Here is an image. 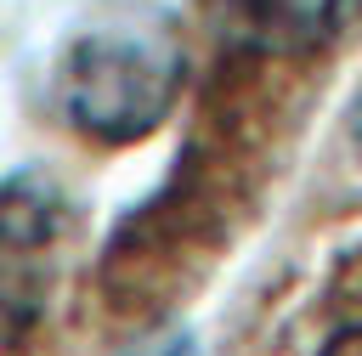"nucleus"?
<instances>
[{
	"instance_id": "4",
	"label": "nucleus",
	"mask_w": 362,
	"mask_h": 356,
	"mask_svg": "<svg viewBox=\"0 0 362 356\" xmlns=\"http://www.w3.org/2000/svg\"><path fill=\"white\" fill-rule=\"evenodd\" d=\"M124 356H198V339L181 333V328H170V333H158V339H147V345H136Z\"/></svg>"
},
{
	"instance_id": "5",
	"label": "nucleus",
	"mask_w": 362,
	"mask_h": 356,
	"mask_svg": "<svg viewBox=\"0 0 362 356\" xmlns=\"http://www.w3.org/2000/svg\"><path fill=\"white\" fill-rule=\"evenodd\" d=\"M317 356H362V322H356V328H339Z\"/></svg>"
},
{
	"instance_id": "6",
	"label": "nucleus",
	"mask_w": 362,
	"mask_h": 356,
	"mask_svg": "<svg viewBox=\"0 0 362 356\" xmlns=\"http://www.w3.org/2000/svg\"><path fill=\"white\" fill-rule=\"evenodd\" d=\"M356 147H362V96H356Z\"/></svg>"
},
{
	"instance_id": "1",
	"label": "nucleus",
	"mask_w": 362,
	"mask_h": 356,
	"mask_svg": "<svg viewBox=\"0 0 362 356\" xmlns=\"http://www.w3.org/2000/svg\"><path fill=\"white\" fill-rule=\"evenodd\" d=\"M187 57L158 17H107L79 28L57 57V107L68 130L102 147L153 136L181 90Z\"/></svg>"
},
{
	"instance_id": "2",
	"label": "nucleus",
	"mask_w": 362,
	"mask_h": 356,
	"mask_svg": "<svg viewBox=\"0 0 362 356\" xmlns=\"http://www.w3.org/2000/svg\"><path fill=\"white\" fill-rule=\"evenodd\" d=\"M68 203L45 170L0 175V356L17 350L62 277Z\"/></svg>"
},
{
	"instance_id": "3",
	"label": "nucleus",
	"mask_w": 362,
	"mask_h": 356,
	"mask_svg": "<svg viewBox=\"0 0 362 356\" xmlns=\"http://www.w3.org/2000/svg\"><path fill=\"white\" fill-rule=\"evenodd\" d=\"M209 11L238 45L272 57H311L362 17V0H209Z\"/></svg>"
}]
</instances>
